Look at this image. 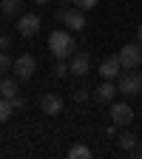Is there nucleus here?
Instances as JSON below:
<instances>
[{
    "label": "nucleus",
    "instance_id": "f257e3e1",
    "mask_svg": "<svg viewBox=\"0 0 142 159\" xmlns=\"http://www.w3.org/2000/svg\"><path fill=\"white\" fill-rule=\"evenodd\" d=\"M48 48H51V54H54L57 60H68V57L74 54V37H71V31H68V29H57V31H51V37H48Z\"/></svg>",
    "mask_w": 142,
    "mask_h": 159
},
{
    "label": "nucleus",
    "instance_id": "f03ea898",
    "mask_svg": "<svg viewBox=\"0 0 142 159\" xmlns=\"http://www.w3.org/2000/svg\"><path fill=\"white\" fill-rule=\"evenodd\" d=\"M119 66H122L125 71H134V68H139L142 66V43L136 46V43H128V46H122L119 48Z\"/></svg>",
    "mask_w": 142,
    "mask_h": 159
},
{
    "label": "nucleus",
    "instance_id": "7ed1b4c3",
    "mask_svg": "<svg viewBox=\"0 0 142 159\" xmlns=\"http://www.w3.org/2000/svg\"><path fill=\"white\" fill-rule=\"evenodd\" d=\"M119 94H128V97H139L142 94V71H125L119 74Z\"/></svg>",
    "mask_w": 142,
    "mask_h": 159
},
{
    "label": "nucleus",
    "instance_id": "20e7f679",
    "mask_svg": "<svg viewBox=\"0 0 142 159\" xmlns=\"http://www.w3.org/2000/svg\"><path fill=\"white\" fill-rule=\"evenodd\" d=\"M34 68H37V63H34V57H31V54H20V57L14 60V66H11L14 77H17V80H23V83H29V80L34 77Z\"/></svg>",
    "mask_w": 142,
    "mask_h": 159
},
{
    "label": "nucleus",
    "instance_id": "39448f33",
    "mask_svg": "<svg viewBox=\"0 0 142 159\" xmlns=\"http://www.w3.org/2000/svg\"><path fill=\"white\" fill-rule=\"evenodd\" d=\"M68 68H71L74 77H85L91 71V54L88 51H74L68 57Z\"/></svg>",
    "mask_w": 142,
    "mask_h": 159
},
{
    "label": "nucleus",
    "instance_id": "423d86ee",
    "mask_svg": "<svg viewBox=\"0 0 142 159\" xmlns=\"http://www.w3.org/2000/svg\"><path fill=\"white\" fill-rule=\"evenodd\" d=\"M63 23H66L68 31H83V29H85V9L68 6V9H66V17H63Z\"/></svg>",
    "mask_w": 142,
    "mask_h": 159
},
{
    "label": "nucleus",
    "instance_id": "0eeeda50",
    "mask_svg": "<svg viewBox=\"0 0 142 159\" xmlns=\"http://www.w3.org/2000/svg\"><path fill=\"white\" fill-rule=\"evenodd\" d=\"M131 119H134V111H131L128 102H114V105H111V122H114V125L128 128Z\"/></svg>",
    "mask_w": 142,
    "mask_h": 159
},
{
    "label": "nucleus",
    "instance_id": "6e6552de",
    "mask_svg": "<svg viewBox=\"0 0 142 159\" xmlns=\"http://www.w3.org/2000/svg\"><path fill=\"white\" fill-rule=\"evenodd\" d=\"M40 31V14H23L17 20V34L20 37H34Z\"/></svg>",
    "mask_w": 142,
    "mask_h": 159
},
{
    "label": "nucleus",
    "instance_id": "1a4fd4ad",
    "mask_svg": "<svg viewBox=\"0 0 142 159\" xmlns=\"http://www.w3.org/2000/svg\"><path fill=\"white\" fill-rule=\"evenodd\" d=\"M119 68H122V66H119V57L117 54H111V57H105L103 60V63H99V77H103V80H117L119 77Z\"/></svg>",
    "mask_w": 142,
    "mask_h": 159
},
{
    "label": "nucleus",
    "instance_id": "9d476101",
    "mask_svg": "<svg viewBox=\"0 0 142 159\" xmlns=\"http://www.w3.org/2000/svg\"><path fill=\"white\" fill-rule=\"evenodd\" d=\"M40 108H43L46 116H57L60 111H63V97H60V94H43Z\"/></svg>",
    "mask_w": 142,
    "mask_h": 159
},
{
    "label": "nucleus",
    "instance_id": "9b49d317",
    "mask_svg": "<svg viewBox=\"0 0 142 159\" xmlns=\"http://www.w3.org/2000/svg\"><path fill=\"white\" fill-rule=\"evenodd\" d=\"M117 91H119V88L114 85V80H105L103 85H97V91H94L91 97L97 99L99 105H105V102H114V97H117Z\"/></svg>",
    "mask_w": 142,
    "mask_h": 159
},
{
    "label": "nucleus",
    "instance_id": "f8f14e48",
    "mask_svg": "<svg viewBox=\"0 0 142 159\" xmlns=\"http://www.w3.org/2000/svg\"><path fill=\"white\" fill-rule=\"evenodd\" d=\"M14 94H20V80H17V77H9V74H3V77H0V97L11 99Z\"/></svg>",
    "mask_w": 142,
    "mask_h": 159
},
{
    "label": "nucleus",
    "instance_id": "ddd939ff",
    "mask_svg": "<svg viewBox=\"0 0 142 159\" xmlns=\"http://www.w3.org/2000/svg\"><path fill=\"white\" fill-rule=\"evenodd\" d=\"M117 145H119V151H134V148L139 145V136H136L134 131H122V134H119V139H117Z\"/></svg>",
    "mask_w": 142,
    "mask_h": 159
},
{
    "label": "nucleus",
    "instance_id": "4468645a",
    "mask_svg": "<svg viewBox=\"0 0 142 159\" xmlns=\"http://www.w3.org/2000/svg\"><path fill=\"white\" fill-rule=\"evenodd\" d=\"M20 9H23V0H0V11H3L6 17L20 14Z\"/></svg>",
    "mask_w": 142,
    "mask_h": 159
},
{
    "label": "nucleus",
    "instance_id": "2eb2a0df",
    "mask_svg": "<svg viewBox=\"0 0 142 159\" xmlns=\"http://www.w3.org/2000/svg\"><path fill=\"white\" fill-rule=\"evenodd\" d=\"M14 114V105H11V99H6V97H0V125L6 122V119Z\"/></svg>",
    "mask_w": 142,
    "mask_h": 159
},
{
    "label": "nucleus",
    "instance_id": "dca6fc26",
    "mask_svg": "<svg viewBox=\"0 0 142 159\" xmlns=\"http://www.w3.org/2000/svg\"><path fill=\"white\" fill-rule=\"evenodd\" d=\"M68 156L71 159H91V148H85V145H71L68 148Z\"/></svg>",
    "mask_w": 142,
    "mask_h": 159
},
{
    "label": "nucleus",
    "instance_id": "f3484780",
    "mask_svg": "<svg viewBox=\"0 0 142 159\" xmlns=\"http://www.w3.org/2000/svg\"><path fill=\"white\" fill-rule=\"evenodd\" d=\"M51 71H54V77H57V80H66V77L71 74V68H68V63H66V60H57Z\"/></svg>",
    "mask_w": 142,
    "mask_h": 159
},
{
    "label": "nucleus",
    "instance_id": "a211bd4d",
    "mask_svg": "<svg viewBox=\"0 0 142 159\" xmlns=\"http://www.w3.org/2000/svg\"><path fill=\"white\" fill-rule=\"evenodd\" d=\"M11 66H14V60H11L6 51H0V77L9 74V71H11Z\"/></svg>",
    "mask_w": 142,
    "mask_h": 159
},
{
    "label": "nucleus",
    "instance_id": "6ab92c4d",
    "mask_svg": "<svg viewBox=\"0 0 142 159\" xmlns=\"http://www.w3.org/2000/svg\"><path fill=\"white\" fill-rule=\"evenodd\" d=\"M88 99H94L91 91H85V88H77L74 91V102H88Z\"/></svg>",
    "mask_w": 142,
    "mask_h": 159
},
{
    "label": "nucleus",
    "instance_id": "aec40b11",
    "mask_svg": "<svg viewBox=\"0 0 142 159\" xmlns=\"http://www.w3.org/2000/svg\"><path fill=\"white\" fill-rule=\"evenodd\" d=\"M97 3H99V0H74L71 6H80V9H94Z\"/></svg>",
    "mask_w": 142,
    "mask_h": 159
},
{
    "label": "nucleus",
    "instance_id": "412c9836",
    "mask_svg": "<svg viewBox=\"0 0 142 159\" xmlns=\"http://www.w3.org/2000/svg\"><path fill=\"white\" fill-rule=\"evenodd\" d=\"M11 105H14V111H17V108H23V105H26V99L20 97V94H14V97H11Z\"/></svg>",
    "mask_w": 142,
    "mask_h": 159
},
{
    "label": "nucleus",
    "instance_id": "4be33fe9",
    "mask_svg": "<svg viewBox=\"0 0 142 159\" xmlns=\"http://www.w3.org/2000/svg\"><path fill=\"white\" fill-rule=\"evenodd\" d=\"M9 46H11V37H9V34H0V48L9 51Z\"/></svg>",
    "mask_w": 142,
    "mask_h": 159
},
{
    "label": "nucleus",
    "instance_id": "5701e85b",
    "mask_svg": "<svg viewBox=\"0 0 142 159\" xmlns=\"http://www.w3.org/2000/svg\"><path fill=\"white\" fill-rule=\"evenodd\" d=\"M66 9H68V6H66V3H63V6H60V9H57V11H54V17H57V20H60V23H63V17H66Z\"/></svg>",
    "mask_w": 142,
    "mask_h": 159
},
{
    "label": "nucleus",
    "instance_id": "b1692460",
    "mask_svg": "<svg viewBox=\"0 0 142 159\" xmlns=\"http://www.w3.org/2000/svg\"><path fill=\"white\" fill-rule=\"evenodd\" d=\"M34 3H37V6H46V3H48V0H34Z\"/></svg>",
    "mask_w": 142,
    "mask_h": 159
},
{
    "label": "nucleus",
    "instance_id": "393cba45",
    "mask_svg": "<svg viewBox=\"0 0 142 159\" xmlns=\"http://www.w3.org/2000/svg\"><path fill=\"white\" fill-rule=\"evenodd\" d=\"M63 3H66V6H71V3H74V0H63Z\"/></svg>",
    "mask_w": 142,
    "mask_h": 159
},
{
    "label": "nucleus",
    "instance_id": "a878e982",
    "mask_svg": "<svg viewBox=\"0 0 142 159\" xmlns=\"http://www.w3.org/2000/svg\"><path fill=\"white\" fill-rule=\"evenodd\" d=\"M139 43H142V26H139Z\"/></svg>",
    "mask_w": 142,
    "mask_h": 159
}]
</instances>
